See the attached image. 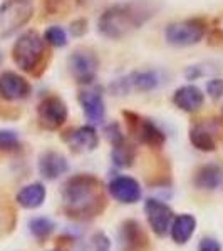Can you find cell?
I'll list each match as a JSON object with an SVG mask.
<instances>
[{"instance_id": "obj_1", "label": "cell", "mask_w": 223, "mask_h": 251, "mask_svg": "<svg viewBox=\"0 0 223 251\" xmlns=\"http://www.w3.org/2000/svg\"><path fill=\"white\" fill-rule=\"evenodd\" d=\"M64 206L71 218L97 216L106 206L103 186L94 176L79 174L67 181L64 186Z\"/></svg>"}, {"instance_id": "obj_2", "label": "cell", "mask_w": 223, "mask_h": 251, "mask_svg": "<svg viewBox=\"0 0 223 251\" xmlns=\"http://www.w3.org/2000/svg\"><path fill=\"white\" fill-rule=\"evenodd\" d=\"M141 20L129 5H114L99 17L97 29L108 39H121L139 25Z\"/></svg>"}, {"instance_id": "obj_3", "label": "cell", "mask_w": 223, "mask_h": 251, "mask_svg": "<svg viewBox=\"0 0 223 251\" xmlns=\"http://www.w3.org/2000/svg\"><path fill=\"white\" fill-rule=\"evenodd\" d=\"M30 0H7L0 7V39H5L24 27L32 17Z\"/></svg>"}, {"instance_id": "obj_4", "label": "cell", "mask_w": 223, "mask_h": 251, "mask_svg": "<svg viewBox=\"0 0 223 251\" xmlns=\"http://www.w3.org/2000/svg\"><path fill=\"white\" fill-rule=\"evenodd\" d=\"M14 60L15 64L27 72H32L40 64L44 57V42L37 32L30 30L20 35L14 46Z\"/></svg>"}, {"instance_id": "obj_5", "label": "cell", "mask_w": 223, "mask_h": 251, "mask_svg": "<svg viewBox=\"0 0 223 251\" xmlns=\"http://www.w3.org/2000/svg\"><path fill=\"white\" fill-rule=\"evenodd\" d=\"M205 35V24L198 19L175 22L166 27L165 37L168 44L176 47H188L198 44Z\"/></svg>"}, {"instance_id": "obj_6", "label": "cell", "mask_w": 223, "mask_h": 251, "mask_svg": "<svg viewBox=\"0 0 223 251\" xmlns=\"http://www.w3.org/2000/svg\"><path fill=\"white\" fill-rule=\"evenodd\" d=\"M124 117L128 119V127L133 132L139 143L151 148H161L165 144V134L160 131V127L153 121L146 119L135 114V112H124Z\"/></svg>"}, {"instance_id": "obj_7", "label": "cell", "mask_w": 223, "mask_h": 251, "mask_svg": "<svg viewBox=\"0 0 223 251\" xmlns=\"http://www.w3.org/2000/svg\"><path fill=\"white\" fill-rule=\"evenodd\" d=\"M67 66L72 77L78 80L79 84H89L96 77L99 62H97V57L91 50L78 49V50L71 54V57L67 60Z\"/></svg>"}, {"instance_id": "obj_8", "label": "cell", "mask_w": 223, "mask_h": 251, "mask_svg": "<svg viewBox=\"0 0 223 251\" xmlns=\"http://www.w3.org/2000/svg\"><path fill=\"white\" fill-rule=\"evenodd\" d=\"M144 213L153 231L158 236H166L173 223V209L163 201L149 198L144 203Z\"/></svg>"}, {"instance_id": "obj_9", "label": "cell", "mask_w": 223, "mask_h": 251, "mask_svg": "<svg viewBox=\"0 0 223 251\" xmlns=\"http://www.w3.org/2000/svg\"><path fill=\"white\" fill-rule=\"evenodd\" d=\"M39 121L46 129H59L67 119V107L60 97L49 96L39 104Z\"/></svg>"}, {"instance_id": "obj_10", "label": "cell", "mask_w": 223, "mask_h": 251, "mask_svg": "<svg viewBox=\"0 0 223 251\" xmlns=\"http://www.w3.org/2000/svg\"><path fill=\"white\" fill-rule=\"evenodd\" d=\"M119 248L121 251H146L148 236L141 225L135 220H128L121 225L119 229Z\"/></svg>"}, {"instance_id": "obj_11", "label": "cell", "mask_w": 223, "mask_h": 251, "mask_svg": "<svg viewBox=\"0 0 223 251\" xmlns=\"http://www.w3.org/2000/svg\"><path fill=\"white\" fill-rule=\"evenodd\" d=\"M109 193L116 201L123 204H135L141 200V186L135 179L129 176H117L109 183Z\"/></svg>"}, {"instance_id": "obj_12", "label": "cell", "mask_w": 223, "mask_h": 251, "mask_svg": "<svg viewBox=\"0 0 223 251\" xmlns=\"http://www.w3.org/2000/svg\"><path fill=\"white\" fill-rule=\"evenodd\" d=\"M64 141L69 148L76 151H94L99 144V137L92 126H81L78 129H71L64 134Z\"/></svg>"}, {"instance_id": "obj_13", "label": "cell", "mask_w": 223, "mask_h": 251, "mask_svg": "<svg viewBox=\"0 0 223 251\" xmlns=\"http://www.w3.org/2000/svg\"><path fill=\"white\" fill-rule=\"evenodd\" d=\"M30 92V86L24 77L15 72H3L0 75V96L7 100H17L27 97Z\"/></svg>"}, {"instance_id": "obj_14", "label": "cell", "mask_w": 223, "mask_h": 251, "mask_svg": "<svg viewBox=\"0 0 223 251\" xmlns=\"http://www.w3.org/2000/svg\"><path fill=\"white\" fill-rule=\"evenodd\" d=\"M39 171L46 179L54 181L69 171V163L66 157L59 154V152L47 151L39 159Z\"/></svg>"}, {"instance_id": "obj_15", "label": "cell", "mask_w": 223, "mask_h": 251, "mask_svg": "<svg viewBox=\"0 0 223 251\" xmlns=\"http://www.w3.org/2000/svg\"><path fill=\"white\" fill-rule=\"evenodd\" d=\"M79 102L86 119L91 124H101L104 119V102L97 91H84L79 94Z\"/></svg>"}, {"instance_id": "obj_16", "label": "cell", "mask_w": 223, "mask_h": 251, "mask_svg": "<svg viewBox=\"0 0 223 251\" xmlns=\"http://www.w3.org/2000/svg\"><path fill=\"white\" fill-rule=\"evenodd\" d=\"M205 97L201 91L195 86H183L180 87L173 96V102L176 107H180L185 112H195L203 106Z\"/></svg>"}, {"instance_id": "obj_17", "label": "cell", "mask_w": 223, "mask_h": 251, "mask_svg": "<svg viewBox=\"0 0 223 251\" xmlns=\"http://www.w3.org/2000/svg\"><path fill=\"white\" fill-rule=\"evenodd\" d=\"M215 129L210 126V123H200L193 126V129L190 131V141L196 149L205 152L215 151L217 149V139H215Z\"/></svg>"}, {"instance_id": "obj_18", "label": "cell", "mask_w": 223, "mask_h": 251, "mask_svg": "<svg viewBox=\"0 0 223 251\" xmlns=\"http://www.w3.org/2000/svg\"><path fill=\"white\" fill-rule=\"evenodd\" d=\"M195 229H196V220L192 214H180L176 216L171 223V240L176 245H186L190 241V238L193 236Z\"/></svg>"}, {"instance_id": "obj_19", "label": "cell", "mask_w": 223, "mask_h": 251, "mask_svg": "<svg viewBox=\"0 0 223 251\" xmlns=\"http://www.w3.org/2000/svg\"><path fill=\"white\" fill-rule=\"evenodd\" d=\"M46 201V188L40 183H32L24 186L17 194V203L26 209L40 208Z\"/></svg>"}, {"instance_id": "obj_20", "label": "cell", "mask_w": 223, "mask_h": 251, "mask_svg": "<svg viewBox=\"0 0 223 251\" xmlns=\"http://www.w3.org/2000/svg\"><path fill=\"white\" fill-rule=\"evenodd\" d=\"M223 181V171L217 164H206L195 176V184L200 189H217Z\"/></svg>"}, {"instance_id": "obj_21", "label": "cell", "mask_w": 223, "mask_h": 251, "mask_svg": "<svg viewBox=\"0 0 223 251\" xmlns=\"http://www.w3.org/2000/svg\"><path fill=\"white\" fill-rule=\"evenodd\" d=\"M131 84L138 91H153L155 87L160 86V74L155 71H143L131 74L126 80V86Z\"/></svg>"}, {"instance_id": "obj_22", "label": "cell", "mask_w": 223, "mask_h": 251, "mask_svg": "<svg viewBox=\"0 0 223 251\" xmlns=\"http://www.w3.org/2000/svg\"><path fill=\"white\" fill-rule=\"evenodd\" d=\"M56 225L52 220H49L46 216H37V218H32L29 221V231L32 233V236L37 238V240L44 241L46 238H49L54 231Z\"/></svg>"}, {"instance_id": "obj_23", "label": "cell", "mask_w": 223, "mask_h": 251, "mask_svg": "<svg viewBox=\"0 0 223 251\" xmlns=\"http://www.w3.org/2000/svg\"><path fill=\"white\" fill-rule=\"evenodd\" d=\"M111 157H112V163L116 166H119V168H128V166L133 164V159H135V149L123 141V143L112 146Z\"/></svg>"}, {"instance_id": "obj_24", "label": "cell", "mask_w": 223, "mask_h": 251, "mask_svg": "<svg viewBox=\"0 0 223 251\" xmlns=\"http://www.w3.org/2000/svg\"><path fill=\"white\" fill-rule=\"evenodd\" d=\"M46 40L54 47H64L67 44V35L60 27L54 25V27H49L46 30Z\"/></svg>"}, {"instance_id": "obj_25", "label": "cell", "mask_w": 223, "mask_h": 251, "mask_svg": "<svg viewBox=\"0 0 223 251\" xmlns=\"http://www.w3.org/2000/svg\"><path fill=\"white\" fill-rule=\"evenodd\" d=\"M19 146V137L14 131H0V149H15Z\"/></svg>"}, {"instance_id": "obj_26", "label": "cell", "mask_w": 223, "mask_h": 251, "mask_svg": "<svg viewBox=\"0 0 223 251\" xmlns=\"http://www.w3.org/2000/svg\"><path fill=\"white\" fill-rule=\"evenodd\" d=\"M92 251H111V241L104 233H96L91 240Z\"/></svg>"}, {"instance_id": "obj_27", "label": "cell", "mask_w": 223, "mask_h": 251, "mask_svg": "<svg viewBox=\"0 0 223 251\" xmlns=\"http://www.w3.org/2000/svg\"><path fill=\"white\" fill-rule=\"evenodd\" d=\"M104 132H106V137H108L109 143H111L112 146H116V144H119V143H123V141H124L123 132H121L119 126H117L116 123L114 124H109L108 127L104 129Z\"/></svg>"}, {"instance_id": "obj_28", "label": "cell", "mask_w": 223, "mask_h": 251, "mask_svg": "<svg viewBox=\"0 0 223 251\" xmlns=\"http://www.w3.org/2000/svg\"><path fill=\"white\" fill-rule=\"evenodd\" d=\"M206 91L208 94L213 97V99H218V97L223 96V79H212L208 84H206Z\"/></svg>"}, {"instance_id": "obj_29", "label": "cell", "mask_w": 223, "mask_h": 251, "mask_svg": "<svg viewBox=\"0 0 223 251\" xmlns=\"http://www.w3.org/2000/svg\"><path fill=\"white\" fill-rule=\"evenodd\" d=\"M198 251H222V245L215 238H203L198 245Z\"/></svg>"}, {"instance_id": "obj_30", "label": "cell", "mask_w": 223, "mask_h": 251, "mask_svg": "<svg viewBox=\"0 0 223 251\" xmlns=\"http://www.w3.org/2000/svg\"><path fill=\"white\" fill-rule=\"evenodd\" d=\"M52 251H56V250H52Z\"/></svg>"}]
</instances>
